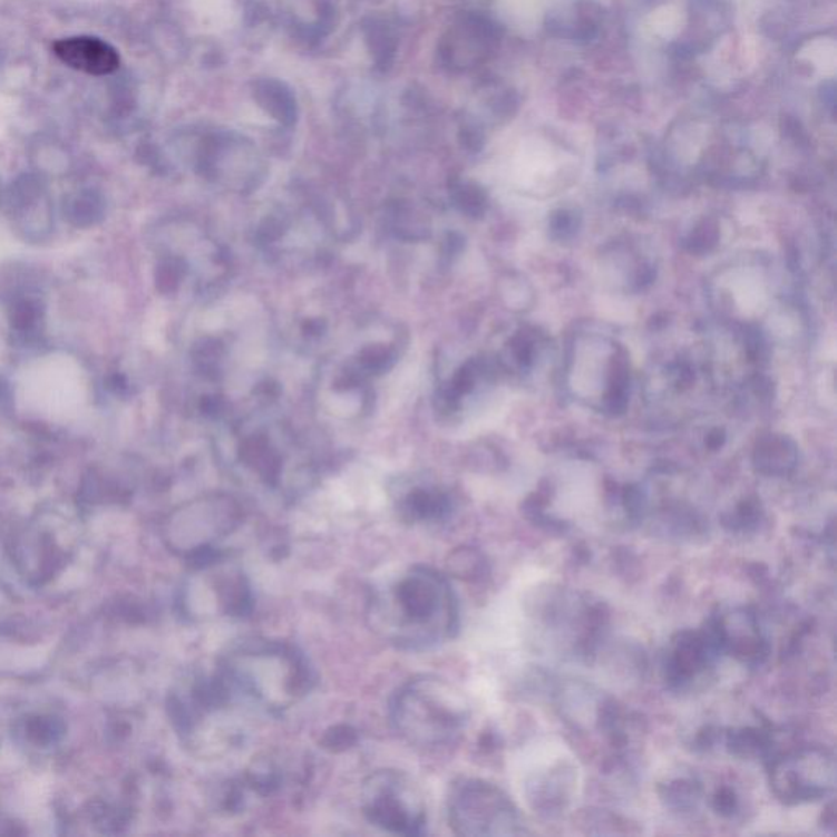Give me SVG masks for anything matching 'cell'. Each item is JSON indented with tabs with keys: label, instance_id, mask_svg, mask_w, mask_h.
<instances>
[{
	"label": "cell",
	"instance_id": "52a82bcc",
	"mask_svg": "<svg viewBox=\"0 0 837 837\" xmlns=\"http://www.w3.org/2000/svg\"><path fill=\"white\" fill-rule=\"evenodd\" d=\"M243 510L227 497H208L178 510L167 538L175 552L203 562L222 552L220 545L243 525Z\"/></svg>",
	"mask_w": 837,
	"mask_h": 837
},
{
	"label": "cell",
	"instance_id": "8992f818",
	"mask_svg": "<svg viewBox=\"0 0 837 837\" xmlns=\"http://www.w3.org/2000/svg\"><path fill=\"white\" fill-rule=\"evenodd\" d=\"M448 821L460 836L524 835L520 812L500 788L478 779H464L448 795Z\"/></svg>",
	"mask_w": 837,
	"mask_h": 837
},
{
	"label": "cell",
	"instance_id": "6da1fadb",
	"mask_svg": "<svg viewBox=\"0 0 837 837\" xmlns=\"http://www.w3.org/2000/svg\"><path fill=\"white\" fill-rule=\"evenodd\" d=\"M371 630L406 651H422L454 639L460 623L458 601L447 577L416 566L371 592L367 604Z\"/></svg>",
	"mask_w": 837,
	"mask_h": 837
},
{
	"label": "cell",
	"instance_id": "5bb4252c",
	"mask_svg": "<svg viewBox=\"0 0 837 837\" xmlns=\"http://www.w3.org/2000/svg\"><path fill=\"white\" fill-rule=\"evenodd\" d=\"M702 788L692 780H674L661 788V798L675 811H689L700 800Z\"/></svg>",
	"mask_w": 837,
	"mask_h": 837
},
{
	"label": "cell",
	"instance_id": "7a4b0ae2",
	"mask_svg": "<svg viewBox=\"0 0 837 837\" xmlns=\"http://www.w3.org/2000/svg\"><path fill=\"white\" fill-rule=\"evenodd\" d=\"M234 702L280 714L311 692L314 671L286 641L247 639L233 644L216 668Z\"/></svg>",
	"mask_w": 837,
	"mask_h": 837
},
{
	"label": "cell",
	"instance_id": "ac0fdd59",
	"mask_svg": "<svg viewBox=\"0 0 837 837\" xmlns=\"http://www.w3.org/2000/svg\"><path fill=\"white\" fill-rule=\"evenodd\" d=\"M577 227H580V216L570 210H559L553 213L549 220V230L556 240H570L576 234Z\"/></svg>",
	"mask_w": 837,
	"mask_h": 837
},
{
	"label": "cell",
	"instance_id": "ffe728a7",
	"mask_svg": "<svg viewBox=\"0 0 837 837\" xmlns=\"http://www.w3.org/2000/svg\"><path fill=\"white\" fill-rule=\"evenodd\" d=\"M713 808L720 815L731 816L738 810V797L731 788L723 787L714 794Z\"/></svg>",
	"mask_w": 837,
	"mask_h": 837
},
{
	"label": "cell",
	"instance_id": "7402d4cb",
	"mask_svg": "<svg viewBox=\"0 0 837 837\" xmlns=\"http://www.w3.org/2000/svg\"><path fill=\"white\" fill-rule=\"evenodd\" d=\"M724 439H727V436H724L723 430L713 429L712 432L709 434V437H707V445H709V448H712V450H718V448L724 444Z\"/></svg>",
	"mask_w": 837,
	"mask_h": 837
},
{
	"label": "cell",
	"instance_id": "9c48e42d",
	"mask_svg": "<svg viewBox=\"0 0 837 837\" xmlns=\"http://www.w3.org/2000/svg\"><path fill=\"white\" fill-rule=\"evenodd\" d=\"M52 51L66 66L90 76H108L120 66L118 51L96 37H69L56 41Z\"/></svg>",
	"mask_w": 837,
	"mask_h": 837
},
{
	"label": "cell",
	"instance_id": "277c9868",
	"mask_svg": "<svg viewBox=\"0 0 837 837\" xmlns=\"http://www.w3.org/2000/svg\"><path fill=\"white\" fill-rule=\"evenodd\" d=\"M360 797L363 816L377 828L401 836L426 833V800L408 773L377 770L363 780Z\"/></svg>",
	"mask_w": 837,
	"mask_h": 837
},
{
	"label": "cell",
	"instance_id": "d6986e66",
	"mask_svg": "<svg viewBox=\"0 0 837 837\" xmlns=\"http://www.w3.org/2000/svg\"><path fill=\"white\" fill-rule=\"evenodd\" d=\"M68 215L77 226H87L99 218L100 210L93 202H77L68 210Z\"/></svg>",
	"mask_w": 837,
	"mask_h": 837
},
{
	"label": "cell",
	"instance_id": "e0dca14e",
	"mask_svg": "<svg viewBox=\"0 0 837 837\" xmlns=\"http://www.w3.org/2000/svg\"><path fill=\"white\" fill-rule=\"evenodd\" d=\"M759 518H761L759 504L756 500H742L737 510L731 514V517L724 520V525H730L733 531H739V528L746 531V528L758 524Z\"/></svg>",
	"mask_w": 837,
	"mask_h": 837
},
{
	"label": "cell",
	"instance_id": "8fae6325",
	"mask_svg": "<svg viewBox=\"0 0 837 837\" xmlns=\"http://www.w3.org/2000/svg\"><path fill=\"white\" fill-rule=\"evenodd\" d=\"M755 467L767 476H786L798 464V448L794 440L784 436L762 437L756 445Z\"/></svg>",
	"mask_w": 837,
	"mask_h": 837
},
{
	"label": "cell",
	"instance_id": "3957f363",
	"mask_svg": "<svg viewBox=\"0 0 837 837\" xmlns=\"http://www.w3.org/2000/svg\"><path fill=\"white\" fill-rule=\"evenodd\" d=\"M390 718L396 733L408 744L432 751L460 737L468 709L450 682L437 675H419L395 693Z\"/></svg>",
	"mask_w": 837,
	"mask_h": 837
},
{
	"label": "cell",
	"instance_id": "30bf717a",
	"mask_svg": "<svg viewBox=\"0 0 837 837\" xmlns=\"http://www.w3.org/2000/svg\"><path fill=\"white\" fill-rule=\"evenodd\" d=\"M717 654L710 650L702 632H684L675 641L674 650L665 665V679L672 685H682L702 672Z\"/></svg>",
	"mask_w": 837,
	"mask_h": 837
},
{
	"label": "cell",
	"instance_id": "7c38bea8",
	"mask_svg": "<svg viewBox=\"0 0 837 837\" xmlns=\"http://www.w3.org/2000/svg\"><path fill=\"white\" fill-rule=\"evenodd\" d=\"M448 573L464 581H478L486 574V558L476 548H457L447 562Z\"/></svg>",
	"mask_w": 837,
	"mask_h": 837
},
{
	"label": "cell",
	"instance_id": "9a60e30c",
	"mask_svg": "<svg viewBox=\"0 0 837 837\" xmlns=\"http://www.w3.org/2000/svg\"><path fill=\"white\" fill-rule=\"evenodd\" d=\"M718 240H720L718 223L714 220H703L690 233L688 241H685V247L692 254H709L717 247Z\"/></svg>",
	"mask_w": 837,
	"mask_h": 837
},
{
	"label": "cell",
	"instance_id": "5b68a950",
	"mask_svg": "<svg viewBox=\"0 0 837 837\" xmlns=\"http://www.w3.org/2000/svg\"><path fill=\"white\" fill-rule=\"evenodd\" d=\"M251 584L240 566L230 563L223 552L197 563V573L184 592L185 614L192 620L246 616L252 611Z\"/></svg>",
	"mask_w": 837,
	"mask_h": 837
},
{
	"label": "cell",
	"instance_id": "4fadbf2b",
	"mask_svg": "<svg viewBox=\"0 0 837 837\" xmlns=\"http://www.w3.org/2000/svg\"><path fill=\"white\" fill-rule=\"evenodd\" d=\"M770 738L766 731L756 730V728H742L733 731L728 737V748L739 758H752L761 756L769 749Z\"/></svg>",
	"mask_w": 837,
	"mask_h": 837
},
{
	"label": "cell",
	"instance_id": "ba28073f",
	"mask_svg": "<svg viewBox=\"0 0 837 837\" xmlns=\"http://www.w3.org/2000/svg\"><path fill=\"white\" fill-rule=\"evenodd\" d=\"M835 758L826 749L808 748L773 762L770 784L787 805L808 804L835 788Z\"/></svg>",
	"mask_w": 837,
	"mask_h": 837
},
{
	"label": "cell",
	"instance_id": "44dd1931",
	"mask_svg": "<svg viewBox=\"0 0 837 837\" xmlns=\"http://www.w3.org/2000/svg\"><path fill=\"white\" fill-rule=\"evenodd\" d=\"M35 318H37V311H35L33 304L28 303V301H22V303L13 308L12 322L16 324V328H30L35 322Z\"/></svg>",
	"mask_w": 837,
	"mask_h": 837
},
{
	"label": "cell",
	"instance_id": "2e32d148",
	"mask_svg": "<svg viewBox=\"0 0 837 837\" xmlns=\"http://www.w3.org/2000/svg\"><path fill=\"white\" fill-rule=\"evenodd\" d=\"M357 741H359V737H357V731L353 728L347 727V724H338V727H332L331 730L325 731L321 742L322 748L328 749V751L341 752L352 748Z\"/></svg>",
	"mask_w": 837,
	"mask_h": 837
}]
</instances>
